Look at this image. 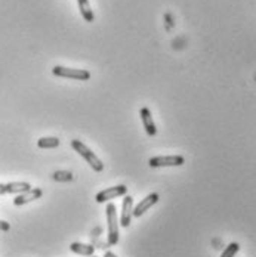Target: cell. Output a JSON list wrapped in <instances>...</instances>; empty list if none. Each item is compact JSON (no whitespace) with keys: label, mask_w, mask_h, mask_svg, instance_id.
Segmentation results:
<instances>
[{"label":"cell","mask_w":256,"mask_h":257,"mask_svg":"<svg viewBox=\"0 0 256 257\" xmlns=\"http://www.w3.org/2000/svg\"><path fill=\"white\" fill-rule=\"evenodd\" d=\"M71 147H73V150L78 153L80 157H83L84 158V161L97 172V173H101L104 170V164L103 161L95 155V153L91 150V148H88L81 141H78V139H73L71 141Z\"/></svg>","instance_id":"6da1fadb"},{"label":"cell","mask_w":256,"mask_h":257,"mask_svg":"<svg viewBox=\"0 0 256 257\" xmlns=\"http://www.w3.org/2000/svg\"><path fill=\"white\" fill-rule=\"evenodd\" d=\"M107 222H108V245H117L119 242V220H117V208L113 203L107 204Z\"/></svg>","instance_id":"7a4b0ae2"},{"label":"cell","mask_w":256,"mask_h":257,"mask_svg":"<svg viewBox=\"0 0 256 257\" xmlns=\"http://www.w3.org/2000/svg\"><path fill=\"white\" fill-rule=\"evenodd\" d=\"M52 74L56 77L64 78H73V80H78V81H86L91 78V73L88 70H78V68H67L62 65H56L52 68Z\"/></svg>","instance_id":"3957f363"},{"label":"cell","mask_w":256,"mask_h":257,"mask_svg":"<svg viewBox=\"0 0 256 257\" xmlns=\"http://www.w3.org/2000/svg\"><path fill=\"white\" fill-rule=\"evenodd\" d=\"M185 163V158L182 155H158L150 158L148 164L153 169L158 167H180Z\"/></svg>","instance_id":"277c9868"},{"label":"cell","mask_w":256,"mask_h":257,"mask_svg":"<svg viewBox=\"0 0 256 257\" xmlns=\"http://www.w3.org/2000/svg\"><path fill=\"white\" fill-rule=\"evenodd\" d=\"M126 192H128L126 185H117V186L104 189L101 192H98V195H97V203H100V204L108 203L110 200H114V198H117V197L126 195Z\"/></svg>","instance_id":"5b68a950"},{"label":"cell","mask_w":256,"mask_h":257,"mask_svg":"<svg viewBox=\"0 0 256 257\" xmlns=\"http://www.w3.org/2000/svg\"><path fill=\"white\" fill-rule=\"evenodd\" d=\"M158 194H150V195H147L144 200H141L139 203H138V206L133 208V211H132V216H135V217H141L147 210H150L154 204H157L158 203Z\"/></svg>","instance_id":"8992f818"},{"label":"cell","mask_w":256,"mask_h":257,"mask_svg":"<svg viewBox=\"0 0 256 257\" xmlns=\"http://www.w3.org/2000/svg\"><path fill=\"white\" fill-rule=\"evenodd\" d=\"M43 195V191L40 188H31L30 191L27 192H23V194H18L14 200V204L15 206H24V204H28L31 201H36L39 200L40 197Z\"/></svg>","instance_id":"52a82bcc"},{"label":"cell","mask_w":256,"mask_h":257,"mask_svg":"<svg viewBox=\"0 0 256 257\" xmlns=\"http://www.w3.org/2000/svg\"><path fill=\"white\" fill-rule=\"evenodd\" d=\"M132 211H133V198L126 195L122 204V219H120V225L123 228H128L130 225V219H132Z\"/></svg>","instance_id":"ba28073f"},{"label":"cell","mask_w":256,"mask_h":257,"mask_svg":"<svg viewBox=\"0 0 256 257\" xmlns=\"http://www.w3.org/2000/svg\"><path fill=\"white\" fill-rule=\"evenodd\" d=\"M141 120H142V124H144V128H145L147 135H148V136H155L157 127H155V124H154L151 111H150L147 106L141 108Z\"/></svg>","instance_id":"9c48e42d"},{"label":"cell","mask_w":256,"mask_h":257,"mask_svg":"<svg viewBox=\"0 0 256 257\" xmlns=\"http://www.w3.org/2000/svg\"><path fill=\"white\" fill-rule=\"evenodd\" d=\"M70 250H71L73 253L78 254V256L84 257L94 256V253H95V247H94V245H91V244H83V242H73V244L70 245Z\"/></svg>","instance_id":"30bf717a"},{"label":"cell","mask_w":256,"mask_h":257,"mask_svg":"<svg viewBox=\"0 0 256 257\" xmlns=\"http://www.w3.org/2000/svg\"><path fill=\"white\" fill-rule=\"evenodd\" d=\"M77 5H78V11H80V14L83 17V20L86 23H94L95 15L92 12V8H91L89 0H77Z\"/></svg>","instance_id":"8fae6325"},{"label":"cell","mask_w":256,"mask_h":257,"mask_svg":"<svg viewBox=\"0 0 256 257\" xmlns=\"http://www.w3.org/2000/svg\"><path fill=\"white\" fill-rule=\"evenodd\" d=\"M31 189V185L28 182H9L6 183V194H23Z\"/></svg>","instance_id":"7c38bea8"},{"label":"cell","mask_w":256,"mask_h":257,"mask_svg":"<svg viewBox=\"0 0 256 257\" xmlns=\"http://www.w3.org/2000/svg\"><path fill=\"white\" fill-rule=\"evenodd\" d=\"M37 147L42 150H52L59 147V139L58 138H40L37 141Z\"/></svg>","instance_id":"4fadbf2b"},{"label":"cell","mask_w":256,"mask_h":257,"mask_svg":"<svg viewBox=\"0 0 256 257\" xmlns=\"http://www.w3.org/2000/svg\"><path fill=\"white\" fill-rule=\"evenodd\" d=\"M52 179L55 182H71L74 179L73 173L71 172H67V170H58L52 175Z\"/></svg>","instance_id":"5bb4252c"},{"label":"cell","mask_w":256,"mask_h":257,"mask_svg":"<svg viewBox=\"0 0 256 257\" xmlns=\"http://www.w3.org/2000/svg\"><path fill=\"white\" fill-rule=\"evenodd\" d=\"M238 250H240V245H238L237 242H231V244H228V245L225 247V250H224V253L221 254V257H234L238 253Z\"/></svg>","instance_id":"9a60e30c"},{"label":"cell","mask_w":256,"mask_h":257,"mask_svg":"<svg viewBox=\"0 0 256 257\" xmlns=\"http://www.w3.org/2000/svg\"><path fill=\"white\" fill-rule=\"evenodd\" d=\"M9 229H11V225L6 220H0V231L8 232Z\"/></svg>","instance_id":"2e32d148"},{"label":"cell","mask_w":256,"mask_h":257,"mask_svg":"<svg viewBox=\"0 0 256 257\" xmlns=\"http://www.w3.org/2000/svg\"><path fill=\"white\" fill-rule=\"evenodd\" d=\"M6 194V185L0 183V195H5Z\"/></svg>","instance_id":"e0dca14e"},{"label":"cell","mask_w":256,"mask_h":257,"mask_svg":"<svg viewBox=\"0 0 256 257\" xmlns=\"http://www.w3.org/2000/svg\"><path fill=\"white\" fill-rule=\"evenodd\" d=\"M104 257H117V256H116V254H114L113 251H107V253L104 254Z\"/></svg>","instance_id":"ac0fdd59"},{"label":"cell","mask_w":256,"mask_h":257,"mask_svg":"<svg viewBox=\"0 0 256 257\" xmlns=\"http://www.w3.org/2000/svg\"><path fill=\"white\" fill-rule=\"evenodd\" d=\"M89 257H97V256H89Z\"/></svg>","instance_id":"d6986e66"}]
</instances>
